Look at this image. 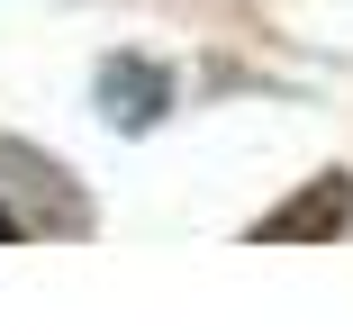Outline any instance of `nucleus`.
Wrapping results in <instances>:
<instances>
[{
	"label": "nucleus",
	"mask_w": 353,
	"mask_h": 335,
	"mask_svg": "<svg viewBox=\"0 0 353 335\" xmlns=\"http://www.w3.org/2000/svg\"><path fill=\"white\" fill-rule=\"evenodd\" d=\"M100 100H109V118H118V127H154V118L172 109V82L154 73V63L118 54V63H100Z\"/></svg>",
	"instance_id": "nucleus-1"
},
{
	"label": "nucleus",
	"mask_w": 353,
	"mask_h": 335,
	"mask_svg": "<svg viewBox=\"0 0 353 335\" xmlns=\"http://www.w3.org/2000/svg\"><path fill=\"white\" fill-rule=\"evenodd\" d=\"M344 218H353V181H344V172H326V181H317L308 199L272 209V218H263V236H335Z\"/></svg>",
	"instance_id": "nucleus-2"
},
{
	"label": "nucleus",
	"mask_w": 353,
	"mask_h": 335,
	"mask_svg": "<svg viewBox=\"0 0 353 335\" xmlns=\"http://www.w3.org/2000/svg\"><path fill=\"white\" fill-rule=\"evenodd\" d=\"M10 236H19V218H10V209H0V245H10Z\"/></svg>",
	"instance_id": "nucleus-3"
}]
</instances>
